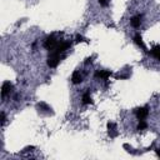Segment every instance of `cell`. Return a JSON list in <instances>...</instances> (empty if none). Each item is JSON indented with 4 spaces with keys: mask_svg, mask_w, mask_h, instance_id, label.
<instances>
[{
    "mask_svg": "<svg viewBox=\"0 0 160 160\" xmlns=\"http://www.w3.org/2000/svg\"><path fill=\"white\" fill-rule=\"evenodd\" d=\"M61 59H62V54L56 52V51H50V54L48 56V65L50 68H55V66H58V64L60 62Z\"/></svg>",
    "mask_w": 160,
    "mask_h": 160,
    "instance_id": "obj_1",
    "label": "cell"
},
{
    "mask_svg": "<svg viewBox=\"0 0 160 160\" xmlns=\"http://www.w3.org/2000/svg\"><path fill=\"white\" fill-rule=\"evenodd\" d=\"M71 48V42L70 41H61V42H58L55 45V48H52L51 50L49 51H56V52H60V54H64L68 49Z\"/></svg>",
    "mask_w": 160,
    "mask_h": 160,
    "instance_id": "obj_2",
    "label": "cell"
},
{
    "mask_svg": "<svg viewBox=\"0 0 160 160\" xmlns=\"http://www.w3.org/2000/svg\"><path fill=\"white\" fill-rule=\"evenodd\" d=\"M135 114H136L139 120H145V118L149 115V108L148 106L138 108V109H135Z\"/></svg>",
    "mask_w": 160,
    "mask_h": 160,
    "instance_id": "obj_3",
    "label": "cell"
},
{
    "mask_svg": "<svg viewBox=\"0 0 160 160\" xmlns=\"http://www.w3.org/2000/svg\"><path fill=\"white\" fill-rule=\"evenodd\" d=\"M56 44H58L56 38H55L54 35H50V36H48V38H46V40L44 41V48H45V49L51 50L52 48H55V45H56Z\"/></svg>",
    "mask_w": 160,
    "mask_h": 160,
    "instance_id": "obj_4",
    "label": "cell"
},
{
    "mask_svg": "<svg viewBox=\"0 0 160 160\" xmlns=\"http://www.w3.org/2000/svg\"><path fill=\"white\" fill-rule=\"evenodd\" d=\"M12 89V84L10 81H4L2 82V86H1V96L5 98Z\"/></svg>",
    "mask_w": 160,
    "mask_h": 160,
    "instance_id": "obj_5",
    "label": "cell"
},
{
    "mask_svg": "<svg viewBox=\"0 0 160 160\" xmlns=\"http://www.w3.org/2000/svg\"><path fill=\"white\" fill-rule=\"evenodd\" d=\"M111 76V72L109 70H98L95 72V78L96 79H108Z\"/></svg>",
    "mask_w": 160,
    "mask_h": 160,
    "instance_id": "obj_6",
    "label": "cell"
},
{
    "mask_svg": "<svg viewBox=\"0 0 160 160\" xmlns=\"http://www.w3.org/2000/svg\"><path fill=\"white\" fill-rule=\"evenodd\" d=\"M108 132L110 135V138H115L118 135V131H116V125L114 122H109L108 124Z\"/></svg>",
    "mask_w": 160,
    "mask_h": 160,
    "instance_id": "obj_7",
    "label": "cell"
},
{
    "mask_svg": "<svg viewBox=\"0 0 160 160\" xmlns=\"http://www.w3.org/2000/svg\"><path fill=\"white\" fill-rule=\"evenodd\" d=\"M150 54H151L156 60L160 61V45H154V46L151 48V50H150Z\"/></svg>",
    "mask_w": 160,
    "mask_h": 160,
    "instance_id": "obj_8",
    "label": "cell"
},
{
    "mask_svg": "<svg viewBox=\"0 0 160 160\" xmlns=\"http://www.w3.org/2000/svg\"><path fill=\"white\" fill-rule=\"evenodd\" d=\"M71 81H72V84H80V82L82 81V76L80 75L79 71H74V72H72V75H71Z\"/></svg>",
    "mask_w": 160,
    "mask_h": 160,
    "instance_id": "obj_9",
    "label": "cell"
},
{
    "mask_svg": "<svg viewBox=\"0 0 160 160\" xmlns=\"http://www.w3.org/2000/svg\"><path fill=\"white\" fill-rule=\"evenodd\" d=\"M141 18H142L141 15H136V16L131 18V20H130L131 26H132V28H139L140 24H141Z\"/></svg>",
    "mask_w": 160,
    "mask_h": 160,
    "instance_id": "obj_10",
    "label": "cell"
},
{
    "mask_svg": "<svg viewBox=\"0 0 160 160\" xmlns=\"http://www.w3.org/2000/svg\"><path fill=\"white\" fill-rule=\"evenodd\" d=\"M134 42H135L138 46H140L141 49H146V46H145V44H144L142 38H141V35H140V34H136V35L134 36Z\"/></svg>",
    "mask_w": 160,
    "mask_h": 160,
    "instance_id": "obj_11",
    "label": "cell"
},
{
    "mask_svg": "<svg viewBox=\"0 0 160 160\" xmlns=\"http://www.w3.org/2000/svg\"><path fill=\"white\" fill-rule=\"evenodd\" d=\"M91 96L89 95V92H85L82 95V104H91Z\"/></svg>",
    "mask_w": 160,
    "mask_h": 160,
    "instance_id": "obj_12",
    "label": "cell"
},
{
    "mask_svg": "<svg viewBox=\"0 0 160 160\" xmlns=\"http://www.w3.org/2000/svg\"><path fill=\"white\" fill-rule=\"evenodd\" d=\"M38 108L41 109V110H44V111H50V112H51V108H50L49 105H46L45 102H40V104H38Z\"/></svg>",
    "mask_w": 160,
    "mask_h": 160,
    "instance_id": "obj_13",
    "label": "cell"
},
{
    "mask_svg": "<svg viewBox=\"0 0 160 160\" xmlns=\"http://www.w3.org/2000/svg\"><path fill=\"white\" fill-rule=\"evenodd\" d=\"M148 128V124L144 120H139V125H138V130H145Z\"/></svg>",
    "mask_w": 160,
    "mask_h": 160,
    "instance_id": "obj_14",
    "label": "cell"
},
{
    "mask_svg": "<svg viewBox=\"0 0 160 160\" xmlns=\"http://www.w3.org/2000/svg\"><path fill=\"white\" fill-rule=\"evenodd\" d=\"M98 1L101 6H108V4H109V0H98Z\"/></svg>",
    "mask_w": 160,
    "mask_h": 160,
    "instance_id": "obj_15",
    "label": "cell"
},
{
    "mask_svg": "<svg viewBox=\"0 0 160 160\" xmlns=\"http://www.w3.org/2000/svg\"><path fill=\"white\" fill-rule=\"evenodd\" d=\"M0 116H1V125H4V124H5V121H6V119H5V114H4V111H1V114H0Z\"/></svg>",
    "mask_w": 160,
    "mask_h": 160,
    "instance_id": "obj_16",
    "label": "cell"
},
{
    "mask_svg": "<svg viewBox=\"0 0 160 160\" xmlns=\"http://www.w3.org/2000/svg\"><path fill=\"white\" fill-rule=\"evenodd\" d=\"M76 41H78V42H80V41H86V40H85V38H84V36L78 35V36H76Z\"/></svg>",
    "mask_w": 160,
    "mask_h": 160,
    "instance_id": "obj_17",
    "label": "cell"
},
{
    "mask_svg": "<svg viewBox=\"0 0 160 160\" xmlns=\"http://www.w3.org/2000/svg\"><path fill=\"white\" fill-rule=\"evenodd\" d=\"M156 154H158V156L160 158V149H156Z\"/></svg>",
    "mask_w": 160,
    "mask_h": 160,
    "instance_id": "obj_18",
    "label": "cell"
}]
</instances>
